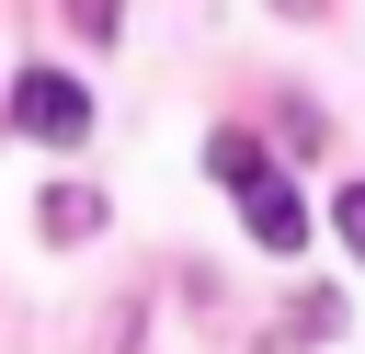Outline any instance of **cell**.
<instances>
[{"mask_svg": "<svg viewBox=\"0 0 365 354\" xmlns=\"http://www.w3.org/2000/svg\"><path fill=\"white\" fill-rule=\"evenodd\" d=\"M331 228H342V251L365 263V183H342V194H331Z\"/></svg>", "mask_w": 365, "mask_h": 354, "instance_id": "4", "label": "cell"}, {"mask_svg": "<svg viewBox=\"0 0 365 354\" xmlns=\"http://www.w3.org/2000/svg\"><path fill=\"white\" fill-rule=\"evenodd\" d=\"M240 217H251V240H262V251H297V240H308V194H297L285 171H262V183L240 194Z\"/></svg>", "mask_w": 365, "mask_h": 354, "instance_id": "2", "label": "cell"}, {"mask_svg": "<svg viewBox=\"0 0 365 354\" xmlns=\"http://www.w3.org/2000/svg\"><path fill=\"white\" fill-rule=\"evenodd\" d=\"M274 11H319V0H274Z\"/></svg>", "mask_w": 365, "mask_h": 354, "instance_id": "6", "label": "cell"}, {"mask_svg": "<svg viewBox=\"0 0 365 354\" xmlns=\"http://www.w3.org/2000/svg\"><path fill=\"white\" fill-rule=\"evenodd\" d=\"M68 23H80L91 46H114V23H125V0H68Z\"/></svg>", "mask_w": 365, "mask_h": 354, "instance_id": "5", "label": "cell"}, {"mask_svg": "<svg viewBox=\"0 0 365 354\" xmlns=\"http://www.w3.org/2000/svg\"><path fill=\"white\" fill-rule=\"evenodd\" d=\"M34 228H46V240H91V228H103V194H91V183H57V194L34 206Z\"/></svg>", "mask_w": 365, "mask_h": 354, "instance_id": "3", "label": "cell"}, {"mask_svg": "<svg viewBox=\"0 0 365 354\" xmlns=\"http://www.w3.org/2000/svg\"><path fill=\"white\" fill-rule=\"evenodd\" d=\"M11 137H34V148H80V137H91V91H80L68 69H23V80H11Z\"/></svg>", "mask_w": 365, "mask_h": 354, "instance_id": "1", "label": "cell"}]
</instances>
